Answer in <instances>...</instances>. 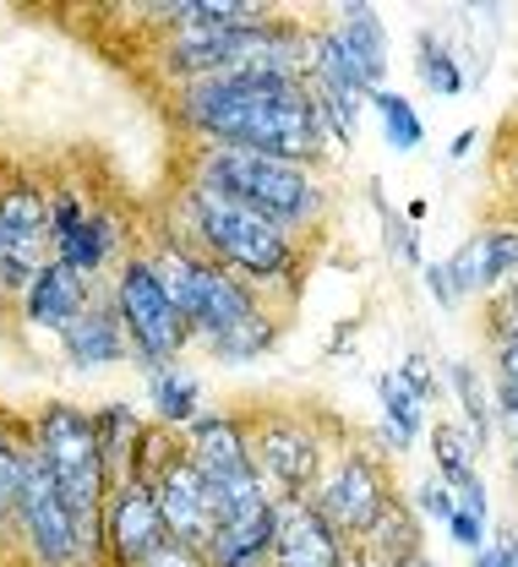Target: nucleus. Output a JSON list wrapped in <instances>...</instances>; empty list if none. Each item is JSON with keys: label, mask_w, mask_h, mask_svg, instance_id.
<instances>
[{"label": "nucleus", "mask_w": 518, "mask_h": 567, "mask_svg": "<svg viewBox=\"0 0 518 567\" xmlns=\"http://www.w3.org/2000/svg\"><path fill=\"white\" fill-rule=\"evenodd\" d=\"M426 208H432L426 197H410V203H404V218H410V224H421V218H426Z\"/></svg>", "instance_id": "ea45409f"}, {"label": "nucleus", "mask_w": 518, "mask_h": 567, "mask_svg": "<svg viewBox=\"0 0 518 567\" xmlns=\"http://www.w3.org/2000/svg\"><path fill=\"white\" fill-rule=\"evenodd\" d=\"M339 535H366L371 524L382 518V507L393 502L387 496V481H382V470H376V458L371 453H344V458H333L328 464V475L311 486L305 496Z\"/></svg>", "instance_id": "6e6552de"}, {"label": "nucleus", "mask_w": 518, "mask_h": 567, "mask_svg": "<svg viewBox=\"0 0 518 567\" xmlns=\"http://www.w3.org/2000/svg\"><path fill=\"white\" fill-rule=\"evenodd\" d=\"M50 251V197L33 186H11L0 192V284L11 300L28 295V284L44 274Z\"/></svg>", "instance_id": "0eeeda50"}, {"label": "nucleus", "mask_w": 518, "mask_h": 567, "mask_svg": "<svg viewBox=\"0 0 518 567\" xmlns=\"http://www.w3.org/2000/svg\"><path fill=\"white\" fill-rule=\"evenodd\" d=\"M6 300H11V295H6V284H0V311H6Z\"/></svg>", "instance_id": "79ce46f5"}, {"label": "nucleus", "mask_w": 518, "mask_h": 567, "mask_svg": "<svg viewBox=\"0 0 518 567\" xmlns=\"http://www.w3.org/2000/svg\"><path fill=\"white\" fill-rule=\"evenodd\" d=\"M273 535H279V502H268L251 518L219 524L214 546H208V567H262L273 563Z\"/></svg>", "instance_id": "a211bd4d"}, {"label": "nucleus", "mask_w": 518, "mask_h": 567, "mask_svg": "<svg viewBox=\"0 0 518 567\" xmlns=\"http://www.w3.org/2000/svg\"><path fill=\"white\" fill-rule=\"evenodd\" d=\"M197 186L219 192L240 208L262 213L268 224L279 229H311L322 213H328V186L305 169V164H284V158H268V153H246V147H219V142H203L197 153Z\"/></svg>", "instance_id": "f03ea898"}, {"label": "nucleus", "mask_w": 518, "mask_h": 567, "mask_svg": "<svg viewBox=\"0 0 518 567\" xmlns=\"http://www.w3.org/2000/svg\"><path fill=\"white\" fill-rule=\"evenodd\" d=\"M50 246H55V262H66L76 279H99L121 246V229L104 208L61 192V197H50Z\"/></svg>", "instance_id": "1a4fd4ad"}, {"label": "nucleus", "mask_w": 518, "mask_h": 567, "mask_svg": "<svg viewBox=\"0 0 518 567\" xmlns=\"http://www.w3.org/2000/svg\"><path fill=\"white\" fill-rule=\"evenodd\" d=\"M180 121L203 142L268 153L284 164H317L328 147V126L305 93V82L290 76H208L180 87Z\"/></svg>", "instance_id": "f257e3e1"}, {"label": "nucleus", "mask_w": 518, "mask_h": 567, "mask_svg": "<svg viewBox=\"0 0 518 567\" xmlns=\"http://www.w3.org/2000/svg\"><path fill=\"white\" fill-rule=\"evenodd\" d=\"M186 458L203 470V481H224L251 470V442L235 415H197L186 425Z\"/></svg>", "instance_id": "f3484780"}, {"label": "nucleus", "mask_w": 518, "mask_h": 567, "mask_svg": "<svg viewBox=\"0 0 518 567\" xmlns=\"http://www.w3.org/2000/svg\"><path fill=\"white\" fill-rule=\"evenodd\" d=\"M415 513H421V518H437L447 529V518L458 513V496L447 492L443 481H421V486H415Z\"/></svg>", "instance_id": "2f4dec72"}, {"label": "nucleus", "mask_w": 518, "mask_h": 567, "mask_svg": "<svg viewBox=\"0 0 518 567\" xmlns=\"http://www.w3.org/2000/svg\"><path fill=\"white\" fill-rule=\"evenodd\" d=\"M432 458H437V481H443L447 492H464L469 481H480L475 475V442L458 425H447V421L432 425Z\"/></svg>", "instance_id": "393cba45"}, {"label": "nucleus", "mask_w": 518, "mask_h": 567, "mask_svg": "<svg viewBox=\"0 0 518 567\" xmlns=\"http://www.w3.org/2000/svg\"><path fill=\"white\" fill-rule=\"evenodd\" d=\"M344 535L305 502V496H284L279 502V535H273V567H344Z\"/></svg>", "instance_id": "4468645a"}, {"label": "nucleus", "mask_w": 518, "mask_h": 567, "mask_svg": "<svg viewBox=\"0 0 518 567\" xmlns=\"http://www.w3.org/2000/svg\"><path fill=\"white\" fill-rule=\"evenodd\" d=\"M153 393V415H158V425H191L197 415H203V377L191 371V365H164V371H153L148 382Z\"/></svg>", "instance_id": "412c9836"}, {"label": "nucleus", "mask_w": 518, "mask_h": 567, "mask_svg": "<svg viewBox=\"0 0 518 567\" xmlns=\"http://www.w3.org/2000/svg\"><path fill=\"white\" fill-rule=\"evenodd\" d=\"M251 464L268 481V492H279V502L284 496H305V486L322 470V442H317V431L305 421H268L257 431V442H251Z\"/></svg>", "instance_id": "f8f14e48"}, {"label": "nucleus", "mask_w": 518, "mask_h": 567, "mask_svg": "<svg viewBox=\"0 0 518 567\" xmlns=\"http://www.w3.org/2000/svg\"><path fill=\"white\" fill-rule=\"evenodd\" d=\"M61 354H66L72 371H99V365H121V360H132V344H126V328H121L115 306H87L76 322H66Z\"/></svg>", "instance_id": "dca6fc26"}, {"label": "nucleus", "mask_w": 518, "mask_h": 567, "mask_svg": "<svg viewBox=\"0 0 518 567\" xmlns=\"http://www.w3.org/2000/svg\"><path fill=\"white\" fill-rule=\"evenodd\" d=\"M148 486H153V496H158V513H164L169 540L208 557V546H214V535H219V518H214V496H208L203 470L180 453V458H169V464L153 475Z\"/></svg>", "instance_id": "9d476101"}, {"label": "nucleus", "mask_w": 518, "mask_h": 567, "mask_svg": "<svg viewBox=\"0 0 518 567\" xmlns=\"http://www.w3.org/2000/svg\"><path fill=\"white\" fill-rule=\"evenodd\" d=\"M447 274L458 300L464 295H497L518 279V224H491V229H475L453 257H447Z\"/></svg>", "instance_id": "ddd939ff"}, {"label": "nucleus", "mask_w": 518, "mask_h": 567, "mask_svg": "<svg viewBox=\"0 0 518 567\" xmlns=\"http://www.w3.org/2000/svg\"><path fill=\"white\" fill-rule=\"evenodd\" d=\"M447 535H453V546H464V551H486V518H475V513H453L447 518Z\"/></svg>", "instance_id": "473e14b6"}, {"label": "nucleus", "mask_w": 518, "mask_h": 567, "mask_svg": "<svg viewBox=\"0 0 518 567\" xmlns=\"http://www.w3.org/2000/svg\"><path fill=\"white\" fill-rule=\"evenodd\" d=\"M33 447L44 453L55 486L72 507L76 529H82V551L93 557L99 551V524H104V496H110L104 492L110 464H104V447H99V425L76 404H44L39 421H33Z\"/></svg>", "instance_id": "20e7f679"}, {"label": "nucleus", "mask_w": 518, "mask_h": 567, "mask_svg": "<svg viewBox=\"0 0 518 567\" xmlns=\"http://www.w3.org/2000/svg\"><path fill=\"white\" fill-rule=\"evenodd\" d=\"M371 110H376V121H382V137L393 153H421V142H426V126H421V115H415V104L404 99V93H393V87H376L371 93Z\"/></svg>", "instance_id": "bb28decb"}, {"label": "nucleus", "mask_w": 518, "mask_h": 567, "mask_svg": "<svg viewBox=\"0 0 518 567\" xmlns=\"http://www.w3.org/2000/svg\"><path fill=\"white\" fill-rule=\"evenodd\" d=\"M398 567H437V563H432V557L421 551V557H410V563H398Z\"/></svg>", "instance_id": "a19ab883"}, {"label": "nucleus", "mask_w": 518, "mask_h": 567, "mask_svg": "<svg viewBox=\"0 0 518 567\" xmlns=\"http://www.w3.org/2000/svg\"><path fill=\"white\" fill-rule=\"evenodd\" d=\"M355 557L366 567H398V563H410V557H421V513L393 496V502L382 507V518L361 535Z\"/></svg>", "instance_id": "aec40b11"}, {"label": "nucleus", "mask_w": 518, "mask_h": 567, "mask_svg": "<svg viewBox=\"0 0 518 567\" xmlns=\"http://www.w3.org/2000/svg\"><path fill=\"white\" fill-rule=\"evenodd\" d=\"M376 208H382V218H387V246H393V251H398L404 262L426 268V251H421V235H415V224H410V218H393L382 197H376Z\"/></svg>", "instance_id": "7c9ffc66"}, {"label": "nucleus", "mask_w": 518, "mask_h": 567, "mask_svg": "<svg viewBox=\"0 0 518 567\" xmlns=\"http://www.w3.org/2000/svg\"><path fill=\"white\" fill-rule=\"evenodd\" d=\"M328 33L361 66V76H366L371 87H382V76H387V28H382V17L371 6H361V0H350V6H339V17H333Z\"/></svg>", "instance_id": "6ab92c4d"}, {"label": "nucleus", "mask_w": 518, "mask_h": 567, "mask_svg": "<svg viewBox=\"0 0 518 567\" xmlns=\"http://www.w3.org/2000/svg\"><path fill=\"white\" fill-rule=\"evenodd\" d=\"M11 518L22 524L33 557H39L44 567H72V563L87 557V551H82V529H76L72 507H66V496H61V486H55V475H50V464H44L39 447H28L22 492H17Z\"/></svg>", "instance_id": "423d86ee"}, {"label": "nucleus", "mask_w": 518, "mask_h": 567, "mask_svg": "<svg viewBox=\"0 0 518 567\" xmlns=\"http://www.w3.org/2000/svg\"><path fill=\"white\" fill-rule=\"evenodd\" d=\"M491 354H497V382H518V333L514 339H491Z\"/></svg>", "instance_id": "f704fd0d"}, {"label": "nucleus", "mask_w": 518, "mask_h": 567, "mask_svg": "<svg viewBox=\"0 0 518 567\" xmlns=\"http://www.w3.org/2000/svg\"><path fill=\"white\" fill-rule=\"evenodd\" d=\"M22 464H28V447L0 431V507L6 513L17 507V492H22Z\"/></svg>", "instance_id": "c756f323"}, {"label": "nucleus", "mask_w": 518, "mask_h": 567, "mask_svg": "<svg viewBox=\"0 0 518 567\" xmlns=\"http://www.w3.org/2000/svg\"><path fill=\"white\" fill-rule=\"evenodd\" d=\"M99 447H104V464L110 470H121V481L132 475V464H137V447H143V421H137V410L132 404H104L99 415Z\"/></svg>", "instance_id": "5701e85b"}, {"label": "nucleus", "mask_w": 518, "mask_h": 567, "mask_svg": "<svg viewBox=\"0 0 518 567\" xmlns=\"http://www.w3.org/2000/svg\"><path fill=\"white\" fill-rule=\"evenodd\" d=\"M469 147H475V132H458V137L447 142V158H464Z\"/></svg>", "instance_id": "58836bf2"}, {"label": "nucleus", "mask_w": 518, "mask_h": 567, "mask_svg": "<svg viewBox=\"0 0 518 567\" xmlns=\"http://www.w3.org/2000/svg\"><path fill=\"white\" fill-rule=\"evenodd\" d=\"M0 518H6V507H0Z\"/></svg>", "instance_id": "a18cd8bd"}, {"label": "nucleus", "mask_w": 518, "mask_h": 567, "mask_svg": "<svg viewBox=\"0 0 518 567\" xmlns=\"http://www.w3.org/2000/svg\"><path fill=\"white\" fill-rule=\"evenodd\" d=\"M415 71H421V82H426L432 93H443V99H453V93H464V87H469V76L458 71L453 50H447L432 28H421V33H415Z\"/></svg>", "instance_id": "cd10ccee"}, {"label": "nucleus", "mask_w": 518, "mask_h": 567, "mask_svg": "<svg viewBox=\"0 0 518 567\" xmlns=\"http://www.w3.org/2000/svg\"><path fill=\"white\" fill-rule=\"evenodd\" d=\"M421 274H426V295H432L437 306H458V289H453V274H447V262H426Z\"/></svg>", "instance_id": "72a5a7b5"}, {"label": "nucleus", "mask_w": 518, "mask_h": 567, "mask_svg": "<svg viewBox=\"0 0 518 567\" xmlns=\"http://www.w3.org/2000/svg\"><path fill=\"white\" fill-rule=\"evenodd\" d=\"M104 540L126 567H148L169 546V529H164V513H158L148 481H121L104 496Z\"/></svg>", "instance_id": "9b49d317"}, {"label": "nucleus", "mask_w": 518, "mask_h": 567, "mask_svg": "<svg viewBox=\"0 0 518 567\" xmlns=\"http://www.w3.org/2000/svg\"><path fill=\"white\" fill-rule=\"evenodd\" d=\"M87 306H93L87 300V279H76L66 262H44V274L28 284V295H22V322L61 339L66 322H76Z\"/></svg>", "instance_id": "2eb2a0df"}, {"label": "nucleus", "mask_w": 518, "mask_h": 567, "mask_svg": "<svg viewBox=\"0 0 518 567\" xmlns=\"http://www.w3.org/2000/svg\"><path fill=\"white\" fill-rule=\"evenodd\" d=\"M497 415L518 436V382H497Z\"/></svg>", "instance_id": "e433bc0d"}, {"label": "nucleus", "mask_w": 518, "mask_h": 567, "mask_svg": "<svg viewBox=\"0 0 518 567\" xmlns=\"http://www.w3.org/2000/svg\"><path fill=\"white\" fill-rule=\"evenodd\" d=\"M186 213H191V229H197V246L208 262H219L229 274H240L246 284H273L296 268V240L290 229L268 224L262 213L240 208L219 192L197 186L186 192Z\"/></svg>", "instance_id": "7ed1b4c3"}, {"label": "nucleus", "mask_w": 518, "mask_h": 567, "mask_svg": "<svg viewBox=\"0 0 518 567\" xmlns=\"http://www.w3.org/2000/svg\"><path fill=\"white\" fill-rule=\"evenodd\" d=\"M514 475H518V453H514Z\"/></svg>", "instance_id": "c03bdc74"}, {"label": "nucleus", "mask_w": 518, "mask_h": 567, "mask_svg": "<svg viewBox=\"0 0 518 567\" xmlns=\"http://www.w3.org/2000/svg\"><path fill=\"white\" fill-rule=\"evenodd\" d=\"M115 317H121V328H126L132 360L148 365V371L175 365V360L186 354V344L197 339V333L186 328L180 306L169 300L164 279L153 274L148 257H132V262L121 268V279H115Z\"/></svg>", "instance_id": "39448f33"}, {"label": "nucleus", "mask_w": 518, "mask_h": 567, "mask_svg": "<svg viewBox=\"0 0 518 567\" xmlns=\"http://www.w3.org/2000/svg\"><path fill=\"white\" fill-rule=\"evenodd\" d=\"M376 404H382V436L393 442V453H410V442L426 431V404L398 382V371L376 377Z\"/></svg>", "instance_id": "4be33fe9"}, {"label": "nucleus", "mask_w": 518, "mask_h": 567, "mask_svg": "<svg viewBox=\"0 0 518 567\" xmlns=\"http://www.w3.org/2000/svg\"><path fill=\"white\" fill-rule=\"evenodd\" d=\"M344 567H366V563H361V557H350V563H344Z\"/></svg>", "instance_id": "37998d69"}, {"label": "nucleus", "mask_w": 518, "mask_h": 567, "mask_svg": "<svg viewBox=\"0 0 518 567\" xmlns=\"http://www.w3.org/2000/svg\"><path fill=\"white\" fill-rule=\"evenodd\" d=\"M491 546H497V557H503V567H518V535H514V529H503V535H497Z\"/></svg>", "instance_id": "4c0bfd02"}, {"label": "nucleus", "mask_w": 518, "mask_h": 567, "mask_svg": "<svg viewBox=\"0 0 518 567\" xmlns=\"http://www.w3.org/2000/svg\"><path fill=\"white\" fill-rule=\"evenodd\" d=\"M279 344V317H268V311H251L240 328H229L224 339H214L208 350L219 365H251V360H262V354Z\"/></svg>", "instance_id": "b1692460"}, {"label": "nucleus", "mask_w": 518, "mask_h": 567, "mask_svg": "<svg viewBox=\"0 0 518 567\" xmlns=\"http://www.w3.org/2000/svg\"><path fill=\"white\" fill-rule=\"evenodd\" d=\"M148 567H208V557H203V551H191V546H175V540H169Z\"/></svg>", "instance_id": "c9c22d12"}, {"label": "nucleus", "mask_w": 518, "mask_h": 567, "mask_svg": "<svg viewBox=\"0 0 518 567\" xmlns=\"http://www.w3.org/2000/svg\"><path fill=\"white\" fill-rule=\"evenodd\" d=\"M398 382H404L421 404H437V399H443V377H437V365H432L426 350H410L398 360Z\"/></svg>", "instance_id": "c85d7f7f"}, {"label": "nucleus", "mask_w": 518, "mask_h": 567, "mask_svg": "<svg viewBox=\"0 0 518 567\" xmlns=\"http://www.w3.org/2000/svg\"><path fill=\"white\" fill-rule=\"evenodd\" d=\"M447 388L458 393V404H464V425H469V442H491V393H486V382H480V371L469 365V360H447Z\"/></svg>", "instance_id": "a878e982"}]
</instances>
